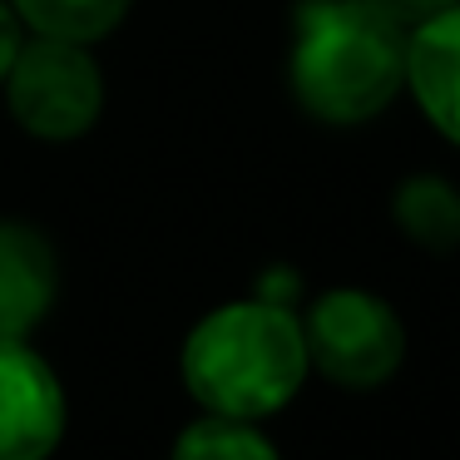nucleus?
I'll use <instances>...</instances> for the list:
<instances>
[{
  "label": "nucleus",
  "mask_w": 460,
  "mask_h": 460,
  "mask_svg": "<svg viewBox=\"0 0 460 460\" xmlns=\"http://www.w3.org/2000/svg\"><path fill=\"white\" fill-rule=\"evenodd\" d=\"M406 80V31L361 0H302L292 45V94L327 124H361Z\"/></svg>",
  "instance_id": "obj_2"
},
{
  "label": "nucleus",
  "mask_w": 460,
  "mask_h": 460,
  "mask_svg": "<svg viewBox=\"0 0 460 460\" xmlns=\"http://www.w3.org/2000/svg\"><path fill=\"white\" fill-rule=\"evenodd\" d=\"M21 15L0 0V84H5V75H11V65H15V55H21Z\"/></svg>",
  "instance_id": "obj_12"
},
{
  "label": "nucleus",
  "mask_w": 460,
  "mask_h": 460,
  "mask_svg": "<svg viewBox=\"0 0 460 460\" xmlns=\"http://www.w3.org/2000/svg\"><path fill=\"white\" fill-rule=\"evenodd\" d=\"M396 223L420 248H456L460 243V193L440 179H411L396 193Z\"/></svg>",
  "instance_id": "obj_9"
},
{
  "label": "nucleus",
  "mask_w": 460,
  "mask_h": 460,
  "mask_svg": "<svg viewBox=\"0 0 460 460\" xmlns=\"http://www.w3.org/2000/svg\"><path fill=\"white\" fill-rule=\"evenodd\" d=\"M302 341H307V367L351 391L381 386L406 357L401 317L361 288L322 292L302 322Z\"/></svg>",
  "instance_id": "obj_4"
},
{
  "label": "nucleus",
  "mask_w": 460,
  "mask_h": 460,
  "mask_svg": "<svg viewBox=\"0 0 460 460\" xmlns=\"http://www.w3.org/2000/svg\"><path fill=\"white\" fill-rule=\"evenodd\" d=\"M65 436V391L25 337H0V460H45Z\"/></svg>",
  "instance_id": "obj_5"
},
{
  "label": "nucleus",
  "mask_w": 460,
  "mask_h": 460,
  "mask_svg": "<svg viewBox=\"0 0 460 460\" xmlns=\"http://www.w3.org/2000/svg\"><path fill=\"white\" fill-rule=\"evenodd\" d=\"M406 84L426 119L460 144V5L430 15L406 35Z\"/></svg>",
  "instance_id": "obj_6"
},
{
  "label": "nucleus",
  "mask_w": 460,
  "mask_h": 460,
  "mask_svg": "<svg viewBox=\"0 0 460 460\" xmlns=\"http://www.w3.org/2000/svg\"><path fill=\"white\" fill-rule=\"evenodd\" d=\"M302 376L307 341L282 302H228L183 341V386L208 416H272L297 396Z\"/></svg>",
  "instance_id": "obj_1"
},
{
  "label": "nucleus",
  "mask_w": 460,
  "mask_h": 460,
  "mask_svg": "<svg viewBox=\"0 0 460 460\" xmlns=\"http://www.w3.org/2000/svg\"><path fill=\"white\" fill-rule=\"evenodd\" d=\"M0 90L15 124L45 144H70L90 134L104 110V75L94 55L75 40H50V35L21 45Z\"/></svg>",
  "instance_id": "obj_3"
},
{
  "label": "nucleus",
  "mask_w": 460,
  "mask_h": 460,
  "mask_svg": "<svg viewBox=\"0 0 460 460\" xmlns=\"http://www.w3.org/2000/svg\"><path fill=\"white\" fill-rule=\"evenodd\" d=\"M173 460H282V456L272 450V440L262 430H252V420L203 416L179 436Z\"/></svg>",
  "instance_id": "obj_10"
},
{
  "label": "nucleus",
  "mask_w": 460,
  "mask_h": 460,
  "mask_svg": "<svg viewBox=\"0 0 460 460\" xmlns=\"http://www.w3.org/2000/svg\"><path fill=\"white\" fill-rule=\"evenodd\" d=\"M361 5H371V11H376L381 21H391L396 31H416V25H426L430 15L450 11L460 0H361Z\"/></svg>",
  "instance_id": "obj_11"
},
{
  "label": "nucleus",
  "mask_w": 460,
  "mask_h": 460,
  "mask_svg": "<svg viewBox=\"0 0 460 460\" xmlns=\"http://www.w3.org/2000/svg\"><path fill=\"white\" fill-rule=\"evenodd\" d=\"M134 0H11V11L21 15V25H31L35 35L50 40H75L94 45L129 15Z\"/></svg>",
  "instance_id": "obj_8"
},
{
  "label": "nucleus",
  "mask_w": 460,
  "mask_h": 460,
  "mask_svg": "<svg viewBox=\"0 0 460 460\" xmlns=\"http://www.w3.org/2000/svg\"><path fill=\"white\" fill-rule=\"evenodd\" d=\"M60 268L45 233L31 223H0V337H25L50 312Z\"/></svg>",
  "instance_id": "obj_7"
}]
</instances>
